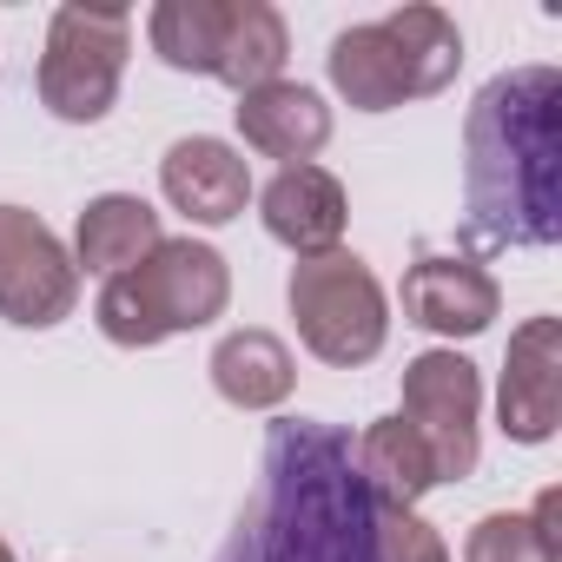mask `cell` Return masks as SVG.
Returning <instances> with one entry per match:
<instances>
[{"label": "cell", "instance_id": "1", "mask_svg": "<svg viewBox=\"0 0 562 562\" xmlns=\"http://www.w3.org/2000/svg\"><path fill=\"white\" fill-rule=\"evenodd\" d=\"M212 562H378V496L351 437L318 417H278L245 516Z\"/></svg>", "mask_w": 562, "mask_h": 562}, {"label": "cell", "instance_id": "2", "mask_svg": "<svg viewBox=\"0 0 562 562\" xmlns=\"http://www.w3.org/2000/svg\"><path fill=\"white\" fill-rule=\"evenodd\" d=\"M562 74H496L463 126V232L483 251L562 238Z\"/></svg>", "mask_w": 562, "mask_h": 562}, {"label": "cell", "instance_id": "3", "mask_svg": "<svg viewBox=\"0 0 562 562\" xmlns=\"http://www.w3.org/2000/svg\"><path fill=\"white\" fill-rule=\"evenodd\" d=\"M331 87L358 113H391L404 100H430L463 67V34L443 8H397L384 21L345 27L331 41Z\"/></svg>", "mask_w": 562, "mask_h": 562}, {"label": "cell", "instance_id": "4", "mask_svg": "<svg viewBox=\"0 0 562 562\" xmlns=\"http://www.w3.org/2000/svg\"><path fill=\"white\" fill-rule=\"evenodd\" d=\"M232 305V271L212 245L199 238H159L133 271L106 278L100 292V331L126 351L166 345L179 331H205Z\"/></svg>", "mask_w": 562, "mask_h": 562}, {"label": "cell", "instance_id": "5", "mask_svg": "<svg viewBox=\"0 0 562 562\" xmlns=\"http://www.w3.org/2000/svg\"><path fill=\"white\" fill-rule=\"evenodd\" d=\"M285 299H292L305 351L338 364V371L371 364L384 351V338H391V305H384L378 271L358 251H345V245L325 251V258H299Z\"/></svg>", "mask_w": 562, "mask_h": 562}, {"label": "cell", "instance_id": "6", "mask_svg": "<svg viewBox=\"0 0 562 562\" xmlns=\"http://www.w3.org/2000/svg\"><path fill=\"white\" fill-rule=\"evenodd\" d=\"M133 54V14L126 8H60L47 21L41 54V100L54 120L93 126L120 100V74Z\"/></svg>", "mask_w": 562, "mask_h": 562}, {"label": "cell", "instance_id": "7", "mask_svg": "<svg viewBox=\"0 0 562 562\" xmlns=\"http://www.w3.org/2000/svg\"><path fill=\"white\" fill-rule=\"evenodd\" d=\"M430 463H437V483H463L483 457V437H476V417H483V378L470 358L457 351H424L404 364V411H397Z\"/></svg>", "mask_w": 562, "mask_h": 562}, {"label": "cell", "instance_id": "8", "mask_svg": "<svg viewBox=\"0 0 562 562\" xmlns=\"http://www.w3.org/2000/svg\"><path fill=\"white\" fill-rule=\"evenodd\" d=\"M80 305V265L67 245L27 212V205H0V318L47 331L74 318Z\"/></svg>", "mask_w": 562, "mask_h": 562}, {"label": "cell", "instance_id": "9", "mask_svg": "<svg viewBox=\"0 0 562 562\" xmlns=\"http://www.w3.org/2000/svg\"><path fill=\"white\" fill-rule=\"evenodd\" d=\"M496 417L516 443H549L562 417V318H529L509 331Z\"/></svg>", "mask_w": 562, "mask_h": 562}, {"label": "cell", "instance_id": "10", "mask_svg": "<svg viewBox=\"0 0 562 562\" xmlns=\"http://www.w3.org/2000/svg\"><path fill=\"white\" fill-rule=\"evenodd\" d=\"M496 312H503L496 278L463 251H424L404 271V318L437 338H476L496 325Z\"/></svg>", "mask_w": 562, "mask_h": 562}, {"label": "cell", "instance_id": "11", "mask_svg": "<svg viewBox=\"0 0 562 562\" xmlns=\"http://www.w3.org/2000/svg\"><path fill=\"white\" fill-rule=\"evenodd\" d=\"M345 186L325 166H278V179L258 192V218L278 245H292L299 258H325L345 238Z\"/></svg>", "mask_w": 562, "mask_h": 562}, {"label": "cell", "instance_id": "12", "mask_svg": "<svg viewBox=\"0 0 562 562\" xmlns=\"http://www.w3.org/2000/svg\"><path fill=\"white\" fill-rule=\"evenodd\" d=\"M159 186H166V199H172L192 225H232V218L245 212V199H251V166H245L225 139L192 133V139H179V146H166Z\"/></svg>", "mask_w": 562, "mask_h": 562}, {"label": "cell", "instance_id": "13", "mask_svg": "<svg viewBox=\"0 0 562 562\" xmlns=\"http://www.w3.org/2000/svg\"><path fill=\"white\" fill-rule=\"evenodd\" d=\"M232 113H238V133L251 153L285 159V166H312V153H325V139H331V106L299 80L251 87V93H238Z\"/></svg>", "mask_w": 562, "mask_h": 562}, {"label": "cell", "instance_id": "14", "mask_svg": "<svg viewBox=\"0 0 562 562\" xmlns=\"http://www.w3.org/2000/svg\"><path fill=\"white\" fill-rule=\"evenodd\" d=\"M299 384V364L285 351V338L271 331H225L218 351H212V391L232 404V411H278Z\"/></svg>", "mask_w": 562, "mask_h": 562}, {"label": "cell", "instance_id": "15", "mask_svg": "<svg viewBox=\"0 0 562 562\" xmlns=\"http://www.w3.org/2000/svg\"><path fill=\"white\" fill-rule=\"evenodd\" d=\"M159 238H166V232H159V212H153L146 199H133V192H100V199H87V212H80L74 265H87V271H100V278H120V271H133Z\"/></svg>", "mask_w": 562, "mask_h": 562}, {"label": "cell", "instance_id": "16", "mask_svg": "<svg viewBox=\"0 0 562 562\" xmlns=\"http://www.w3.org/2000/svg\"><path fill=\"white\" fill-rule=\"evenodd\" d=\"M351 463H358L364 490H371L378 503H397V509H411L424 490H437V463H430L424 437H417L404 417H378V424L351 443Z\"/></svg>", "mask_w": 562, "mask_h": 562}, {"label": "cell", "instance_id": "17", "mask_svg": "<svg viewBox=\"0 0 562 562\" xmlns=\"http://www.w3.org/2000/svg\"><path fill=\"white\" fill-rule=\"evenodd\" d=\"M153 54L179 74H218L225 34H232V0H159L153 21Z\"/></svg>", "mask_w": 562, "mask_h": 562}, {"label": "cell", "instance_id": "18", "mask_svg": "<svg viewBox=\"0 0 562 562\" xmlns=\"http://www.w3.org/2000/svg\"><path fill=\"white\" fill-rule=\"evenodd\" d=\"M285 21H278V8H265V0H232V34H225V54H218V74L232 93H251V87H271L278 74H285Z\"/></svg>", "mask_w": 562, "mask_h": 562}, {"label": "cell", "instance_id": "19", "mask_svg": "<svg viewBox=\"0 0 562 562\" xmlns=\"http://www.w3.org/2000/svg\"><path fill=\"white\" fill-rule=\"evenodd\" d=\"M463 562H555V536L536 522V516H483L463 542Z\"/></svg>", "mask_w": 562, "mask_h": 562}, {"label": "cell", "instance_id": "20", "mask_svg": "<svg viewBox=\"0 0 562 562\" xmlns=\"http://www.w3.org/2000/svg\"><path fill=\"white\" fill-rule=\"evenodd\" d=\"M378 562H450V549L417 509L378 503Z\"/></svg>", "mask_w": 562, "mask_h": 562}, {"label": "cell", "instance_id": "21", "mask_svg": "<svg viewBox=\"0 0 562 562\" xmlns=\"http://www.w3.org/2000/svg\"><path fill=\"white\" fill-rule=\"evenodd\" d=\"M0 562H14V549H8V542H0Z\"/></svg>", "mask_w": 562, "mask_h": 562}]
</instances>
